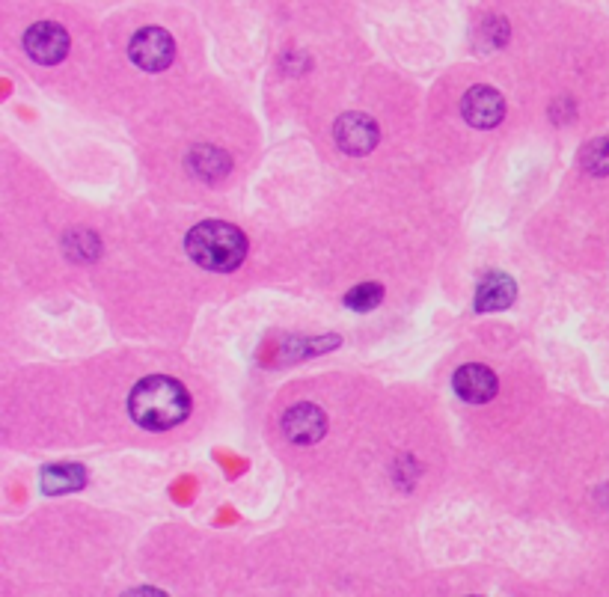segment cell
Segmentation results:
<instances>
[{
	"label": "cell",
	"instance_id": "cell-15",
	"mask_svg": "<svg viewBox=\"0 0 609 597\" xmlns=\"http://www.w3.org/2000/svg\"><path fill=\"white\" fill-rule=\"evenodd\" d=\"M122 597H167L164 592H158V589H149V586H143V589H131L128 595Z\"/></svg>",
	"mask_w": 609,
	"mask_h": 597
},
{
	"label": "cell",
	"instance_id": "cell-3",
	"mask_svg": "<svg viewBox=\"0 0 609 597\" xmlns=\"http://www.w3.org/2000/svg\"><path fill=\"white\" fill-rule=\"evenodd\" d=\"M128 57L143 72H164L176 57V42L164 27H143L131 36Z\"/></svg>",
	"mask_w": 609,
	"mask_h": 597
},
{
	"label": "cell",
	"instance_id": "cell-13",
	"mask_svg": "<svg viewBox=\"0 0 609 597\" xmlns=\"http://www.w3.org/2000/svg\"><path fill=\"white\" fill-rule=\"evenodd\" d=\"M580 164L592 176H609V137H598V140L586 143L580 152Z\"/></svg>",
	"mask_w": 609,
	"mask_h": 597
},
{
	"label": "cell",
	"instance_id": "cell-1",
	"mask_svg": "<svg viewBox=\"0 0 609 597\" xmlns=\"http://www.w3.org/2000/svg\"><path fill=\"white\" fill-rule=\"evenodd\" d=\"M128 410H131V419L140 428H146V431H167V428H176V425H182L188 419L191 396H188L185 384H179L176 378L152 375V378H143L131 390Z\"/></svg>",
	"mask_w": 609,
	"mask_h": 597
},
{
	"label": "cell",
	"instance_id": "cell-5",
	"mask_svg": "<svg viewBox=\"0 0 609 597\" xmlns=\"http://www.w3.org/2000/svg\"><path fill=\"white\" fill-rule=\"evenodd\" d=\"M333 137H336V143H339V149L345 155H369L378 146L381 131H378L372 116H366V113H345L333 125Z\"/></svg>",
	"mask_w": 609,
	"mask_h": 597
},
{
	"label": "cell",
	"instance_id": "cell-6",
	"mask_svg": "<svg viewBox=\"0 0 609 597\" xmlns=\"http://www.w3.org/2000/svg\"><path fill=\"white\" fill-rule=\"evenodd\" d=\"M327 431V416L318 404H295L283 416V434L295 446H312L324 437Z\"/></svg>",
	"mask_w": 609,
	"mask_h": 597
},
{
	"label": "cell",
	"instance_id": "cell-11",
	"mask_svg": "<svg viewBox=\"0 0 609 597\" xmlns=\"http://www.w3.org/2000/svg\"><path fill=\"white\" fill-rule=\"evenodd\" d=\"M87 485V470L81 464H54L42 470V491L51 497L75 494Z\"/></svg>",
	"mask_w": 609,
	"mask_h": 597
},
{
	"label": "cell",
	"instance_id": "cell-8",
	"mask_svg": "<svg viewBox=\"0 0 609 597\" xmlns=\"http://www.w3.org/2000/svg\"><path fill=\"white\" fill-rule=\"evenodd\" d=\"M452 387L455 393L464 398L467 404H485L497 396L500 384H497V375L488 369V366H479V363H470V366H461L452 378Z\"/></svg>",
	"mask_w": 609,
	"mask_h": 597
},
{
	"label": "cell",
	"instance_id": "cell-12",
	"mask_svg": "<svg viewBox=\"0 0 609 597\" xmlns=\"http://www.w3.org/2000/svg\"><path fill=\"white\" fill-rule=\"evenodd\" d=\"M99 250H102L99 235H93L87 229H75L66 235V253L75 262H93V259H99Z\"/></svg>",
	"mask_w": 609,
	"mask_h": 597
},
{
	"label": "cell",
	"instance_id": "cell-2",
	"mask_svg": "<svg viewBox=\"0 0 609 597\" xmlns=\"http://www.w3.org/2000/svg\"><path fill=\"white\" fill-rule=\"evenodd\" d=\"M185 250L203 271L229 274L247 259V235L223 220H205L185 238Z\"/></svg>",
	"mask_w": 609,
	"mask_h": 597
},
{
	"label": "cell",
	"instance_id": "cell-9",
	"mask_svg": "<svg viewBox=\"0 0 609 597\" xmlns=\"http://www.w3.org/2000/svg\"><path fill=\"white\" fill-rule=\"evenodd\" d=\"M514 298H517L514 280H511L508 274L494 271V274H488V277L479 283L473 306H476V312H503V309H508V306L514 303Z\"/></svg>",
	"mask_w": 609,
	"mask_h": 597
},
{
	"label": "cell",
	"instance_id": "cell-7",
	"mask_svg": "<svg viewBox=\"0 0 609 597\" xmlns=\"http://www.w3.org/2000/svg\"><path fill=\"white\" fill-rule=\"evenodd\" d=\"M461 113L473 128H497L506 116V99L494 87H473L461 101Z\"/></svg>",
	"mask_w": 609,
	"mask_h": 597
},
{
	"label": "cell",
	"instance_id": "cell-10",
	"mask_svg": "<svg viewBox=\"0 0 609 597\" xmlns=\"http://www.w3.org/2000/svg\"><path fill=\"white\" fill-rule=\"evenodd\" d=\"M229 167H232L229 155H226L223 149H217V146H208V143L194 146L191 155H188V170H191L197 179L208 182V185H211V182H220V179L229 173Z\"/></svg>",
	"mask_w": 609,
	"mask_h": 597
},
{
	"label": "cell",
	"instance_id": "cell-14",
	"mask_svg": "<svg viewBox=\"0 0 609 597\" xmlns=\"http://www.w3.org/2000/svg\"><path fill=\"white\" fill-rule=\"evenodd\" d=\"M381 300H384V286H378V283H363V286H354V289L345 295V306L354 309V312H372Z\"/></svg>",
	"mask_w": 609,
	"mask_h": 597
},
{
	"label": "cell",
	"instance_id": "cell-4",
	"mask_svg": "<svg viewBox=\"0 0 609 597\" xmlns=\"http://www.w3.org/2000/svg\"><path fill=\"white\" fill-rule=\"evenodd\" d=\"M24 51L42 66H54L69 54V33L54 21H39L24 33Z\"/></svg>",
	"mask_w": 609,
	"mask_h": 597
}]
</instances>
